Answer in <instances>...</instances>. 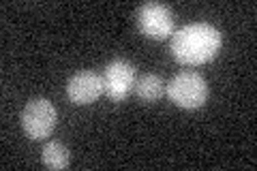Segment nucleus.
<instances>
[{
  "label": "nucleus",
  "mask_w": 257,
  "mask_h": 171,
  "mask_svg": "<svg viewBox=\"0 0 257 171\" xmlns=\"http://www.w3.org/2000/svg\"><path fill=\"white\" fill-rule=\"evenodd\" d=\"M172 56L184 67L210 62L221 50V32L210 24H189L180 30H174L170 37Z\"/></svg>",
  "instance_id": "1"
},
{
  "label": "nucleus",
  "mask_w": 257,
  "mask_h": 171,
  "mask_svg": "<svg viewBox=\"0 0 257 171\" xmlns=\"http://www.w3.org/2000/svg\"><path fill=\"white\" fill-rule=\"evenodd\" d=\"M165 94L182 109H199L208 101V84L199 73L182 71L165 86Z\"/></svg>",
  "instance_id": "2"
},
{
  "label": "nucleus",
  "mask_w": 257,
  "mask_h": 171,
  "mask_svg": "<svg viewBox=\"0 0 257 171\" xmlns=\"http://www.w3.org/2000/svg\"><path fill=\"white\" fill-rule=\"evenodd\" d=\"M58 111L47 99H35L30 101L22 111V128L30 139H47L52 135Z\"/></svg>",
  "instance_id": "3"
},
{
  "label": "nucleus",
  "mask_w": 257,
  "mask_h": 171,
  "mask_svg": "<svg viewBox=\"0 0 257 171\" xmlns=\"http://www.w3.org/2000/svg\"><path fill=\"white\" fill-rule=\"evenodd\" d=\"M138 26L148 39L163 41L174 35V15L161 3H146L138 11Z\"/></svg>",
  "instance_id": "4"
},
{
  "label": "nucleus",
  "mask_w": 257,
  "mask_h": 171,
  "mask_svg": "<svg viewBox=\"0 0 257 171\" xmlns=\"http://www.w3.org/2000/svg\"><path fill=\"white\" fill-rule=\"evenodd\" d=\"M135 86V67L126 60H111L103 71V92L109 101H124Z\"/></svg>",
  "instance_id": "5"
},
{
  "label": "nucleus",
  "mask_w": 257,
  "mask_h": 171,
  "mask_svg": "<svg viewBox=\"0 0 257 171\" xmlns=\"http://www.w3.org/2000/svg\"><path fill=\"white\" fill-rule=\"evenodd\" d=\"M103 94V75L94 71H79L67 81V96L75 105H90Z\"/></svg>",
  "instance_id": "6"
},
{
  "label": "nucleus",
  "mask_w": 257,
  "mask_h": 171,
  "mask_svg": "<svg viewBox=\"0 0 257 171\" xmlns=\"http://www.w3.org/2000/svg\"><path fill=\"white\" fill-rule=\"evenodd\" d=\"M133 90H135V94H138V99L142 103H155L163 96L165 84L157 73H146V75H142L140 79H135Z\"/></svg>",
  "instance_id": "7"
},
{
  "label": "nucleus",
  "mask_w": 257,
  "mask_h": 171,
  "mask_svg": "<svg viewBox=\"0 0 257 171\" xmlns=\"http://www.w3.org/2000/svg\"><path fill=\"white\" fill-rule=\"evenodd\" d=\"M41 158H43V165L50 167V169H67L71 156H69V150H67V145L64 143L50 141V143L43 145Z\"/></svg>",
  "instance_id": "8"
}]
</instances>
